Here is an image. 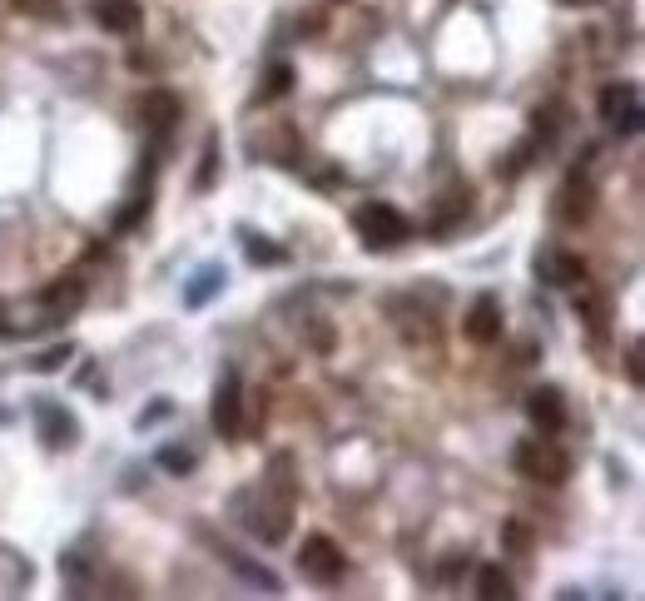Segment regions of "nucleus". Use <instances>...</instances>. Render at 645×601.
I'll return each mask as SVG.
<instances>
[{"instance_id":"f257e3e1","label":"nucleus","mask_w":645,"mask_h":601,"mask_svg":"<svg viewBox=\"0 0 645 601\" xmlns=\"http://www.w3.org/2000/svg\"><path fill=\"white\" fill-rule=\"evenodd\" d=\"M512 467L526 477V482H541V487H561L571 477V452H561L551 438H526L516 443Z\"/></svg>"},{"instance_id":"f03ea898","label":"nucleus","mask_w":645,"mask_h":601,"mask_svg":"<svg viewBox=\"0 0 645 601\" xmlns=\"http://www.w3.org/2000/svg\"><path fill=\"white\" fill-rule=\"evenodd\" d=\"M353 234L363 239V249L383 254V249H397V244H402L412 229H407V219H402L392 204L368 199V204H358V209H353Z\"/></svg>"},{"instance_id":"7ed1b4c3","label":"nucleus","mask_w":645,"mask_h":601,"mask_svg":"<svg viewBox=\"0 0 645 601\" xmlns=\"http://www.w3.org/2000/svg\"><path fill=\"white\" fill-rule=\"evenodd\" d=\"M343 567H348V557H343V547H338L333 537H323V532L303 537V547H298V572H303L308 582L333 587V582H343Z\"/></svg>"},{"instance_id":"20e7f679","label":"nucleus","mask_w":645,"mask_h":601,"mask_svg":"<svg viewBox=\"0 0 645 601\" xmlns=\"http://www.w3.org/2000/svg\"><path fill=\"white\" fill-rule=\"evenodd\" d=\"M293 507H298V502H288V497H278V492L258 487V507L249 512V532H254L258 542L278 547V542L293 532Z\"/></svg>"},{"instance_id":"39448f33","label":"nucleus","mask_w":645,"mask_h":601,"mask_svg":"<svg viewBox=\"0 0 645 601\" xmlns=\"http://www.w3.org/2000/svg\"><path fill=\"white\" fill-rule=\"evenodd\" d=\"M551 214H556V224H561V229H581V224L596 214V184H591L586 174H571V179L556 189Z\"/></svg>"},{"instance_id":"423d86ee","label":"nucleus","mask_w":645,"mask_h":601,"mask_svg":"<svg viewBox=\"0 0 645 601\" xmlns=\"http://www.w3.org/2000/svg\"><path fill=\"white\" fill-rule=\"evenodd\" d=\"M601 120H606L616 135H636V125H641V90H636L631 80L606 85V90H601Z\"/></svg>"},{"instance_id":"0eeeda50","label":"nucleus","mask_w":645,"mask_h":601,"mask_svg":"<svg viewBox=\"0 0 645 601\" xmlns=\"http://www.w3.org/2000/svg\"><path fill=\"white\" fill-rule=\"evenodd\" d=\"M462 333L477 343V348H492V343H502V303L492 299V294H482V299L472 303L467 313H462Z\"/></svg>"},{"instance_id":"6e6552de","label":"nucleus","mask_w":645,"mask_h":601,"mask_svg":"<svg viewBox=\"0 0 645 601\" xmlns=\"http://www.w3.org/2000/svg\"><path fill=\"white\" fill-rule=\"evenodd\" d=\"M90 15L105 35H134L144 25V5L139 0H90Z\"/></svg>"},{"instance_id":"1a4fd4ad","label":"nucleus","mask_w":645,"mask_h":601,"mask_svg":"<svg viewBox=\"0 0 645 601\" xmlns=\"http://www.w3.org/2000/svg\"><path fill=\"white\" fill-rule=\"evenodd\" d=\"M179 115H184V105H179L174 90H149V95L139 100V125H144L149 135H169V130L179 125Z\"/></svg>"},{"instance_id":"9d476101","label":"nucleus","mask_w":645,"mask_h":601,"mask_svg":"<svg viewBox=\"0 0 645 601\" xmlns=\"http://www.w3.org/2000/svg\"><path fill=\"white\" fill-rule=\"evenodd\" d=\"M244 393H239V373H224L219 378V388H214V428L224 433V438H239V428H244Z\"/></svg>"},{"instance_id":"9b49d317","label":"nucleus","mask_w":645,"mask_h":601,"mask_svg":"<svg viewBox=\"0 0 645 601\" xmlns=\"http://www.w3.org/2000/svg\"><path fill=\"white\" fill-rule=\"evenodd\" d=\"M536 269L546 274V284H561V289H571V284H586V259L581 254H571V249H546V254H536Z\"/></svg>"},{"instance_id":"f8f14e48","label":"nucleus","mask_w":645,"mask_h":601,"mask_svg":"<svg viewBox=\"0 0 645 601\" xmlns=\"http://www.w3.org/2000/svg\"><path fill=\"white\" fill-rule=\"evenodd\" d=\"M526 418H531L541 433H561V428H566V393H561V388H531Z\"/></svg>"},{"instance_id":"ddd939ff","label":"nucleus","mask_w":645,"mask_h":601,"mask_svg":"<svg viewBox=\"0 0 645 601\" xmlns=\"http://www.w3.org/2000/svg\"><path fill=\"white\" fill-rule=\"evenodd\" d=\"M35 418H40L45 448H70V443H75V418H70V413H60L55 403H40V408H35Z\"/></svg>"},{"instance_id":"4468645a","label":"nucleus","mask_w":645,"mask_h":601,"mask_svg":"<svg viewBox=\"0 0 645 601\" xmlns=\"http://www.w3.org/2000/svg\"><path fill=\"white\" fill-rule=\"evenodd\" d=\"M477 597L482 601H512L516 597L512 577H507L502 567H482V572H477Z\"/></svg>"},{"instance_id":"2eb2a0df","label":"nucleus","mask_w":645,"mask_h":601,"mask_svg":"<svg viewBox=\"0 0 645 601\" xmlns=\"http://www.w3.org/2000/svg\"><path fill=\"white\" fill-rule=\"evenodd\" d=\"M576 313H581V323H586L596 338H606L611 323H606V299H601V294H581V299H576Z\"/></svg>"},{"instance_id":"dca6fc26","label":"nucleus","mask_w":645,"mask_h":601,"mask_svg":"<svg viewBox=\"0 0 645 601\" xmlns=\"http://www.w3.org/2000/svg\"><path fill=\"white\" fill-rule=\"evenodd\" d=\"M15 5V15H25V20H45V25H55L60 15H65V0H10Z\"/></svg>"},{"instance_id":"f3484780","label":"nucleus","mask_w":645,"mask_h":601,"mask_svg":"<svg viewBox=\"0 0 645 601\" xmlns=\"http://www.w3.org/2000/svg\"><path fill=\"white\" fill-rule=\"evenodd\" d=\"M80 299H85V284H80V279H60V284L45 289V303H55V308H65V313L80 308Z\"/></svg>"},{"instance_id":"a211bd4d","label":"nucleus","mask_w":645,"mask_h":601,"mask_svg":"<svg viewBox=\"0 0 645 601\" xmlns=\"http://www.w3.org/2000/svg\"><path fill=\"white\" fill-rule=\"evenodd\" d=\"M502 547H512V552H531V527L526 522H502Z\"/></svg>"},{"instance_id":"6ab92c4d","label":"nucleus","mask_w":645,"mask_h":601,"mask_svg":"<svg viewBox=\"0 0 645 601\" xmlns=\"http://www.w3.org/2000/svg\"><path fill=\"white\" fill-rule=\"evenodd\" d=\"M293 90V65H278L273 75H268V85H263V100H283Z\"/></svg>"},{"instance_id":"aec40b11","label":"nucleus","mask_w":645,"mask_h":601,"mask_svg":"<svg viewBox=\"0 0 645 601\" xmlns=\"http://www.w3.org/2000/svg\"><path fill=\"white\" fill-rule=\"evenodd\" d=\"M159 467H169L174 477H189L194 467V452H179V448H159Z\"/></svg>"},{"instance_id":"412c9836","label":"nucleus","mask_w":645,"mask_h":601,"mask_svg":"<svg viewBox=\"0 0 645 601\" xmlns=\"http://www.w3.org/2000/svg\"><path fill=\"white\" fill-rule=\"evenodd\" d=\"M70 358V348H50V353H40V358H30V373H55L60 363Z\"/></svg>"},{"instance_id":"4be33fe9","label":"nucleus","mask_w":645,"mask_h":601,"mask_svg":"<svg viewBox=\"0 0 645 601\" xmlns=\"http://www.w3.org/2000/svg\"><path fill=\"white\" fill-rule=\"evenodd\" d=\"M214 159H219V140L209 135V145H204V169H199V189L214 184Z\"/></svg>"},{"instance_id":"5701e85b","label":"nucleus","mask_w":645,"mask_h":601,"mask_svg":"<svg viewBox=\"0 0 645 601\" xmlns=\"http://www.w3.org/2000/svg\"><path fill=\"white\" fill-rule=\"evenodd\" d=\"M144 214H149V194H139V199H134V204H129L125 214H120V219H115V229H129V224H139V219H144Z\"/></svg>"},{"instance_id":"b1692460","label":"nucleus","mask_w":645,"mask_h":601,"mask_svg":"<svg viewBox=\"0 0 645 601\" xmlns=\"http://www.w3.org/2000/svg\"><path fill=\"white\" fill-rule=\"evenodd\" d=\"M219 284H224V274H214V269H209V279H199V284L189 289V303H204L214 289H219Z\"/></svg>"},{"instance_id":"393cba45","label":"nucleus","mask_w":645,"mask_h":601,"mask_svg":"<svg viewBox=\"0 0 645 601\" xmlns=\"http://www.w3.org/2000/svg\"><path fill=\"white\" fill-rule=\"evenodd\" d=\"M249 259H258V264H263V259H268V264H278L283 254H278L273 244H249Z\"/></svg>"},{"instance_id":"a878e982","label":"nucleus","mask_w":645,"mask_h":601,"mask_svg":"<svg viewBox=\"0 0 645 601\" xmlns=\"http://www.w3.org/2000/svg\"><path fill=\"white\" fill-rule=\"evenodd\" d=\"M313 343H318V353H328V348H333V333H328V323H313Z\"/></svg>"},{"instance_id":"bb28decb","label":"nucleus","mask_w":645,"mask_h":601,"mask_svg":"<svg viewBox=\"0 0 645 601\" xmlns=\"http://www.w3.org/2000/svg\"><path fill=\"white\" fill-rule=\"evenodd\" d=\"M626 368H631V383H641V348L626 353Z\"/></svg>"},{"instance_id":"cd10ccee","label":"nucleus","mask_w":645,"mask_h":601,"mask_svg":"<svg viewBox=\"0 0 645 601\" xmlns=\"http://www.w3.org/2000/svg\"><path fill=\"white\" fill-rule=\"evenodd\" d=\"M561 5H596V0H561Z\"/></svg>"}]
</instances>
